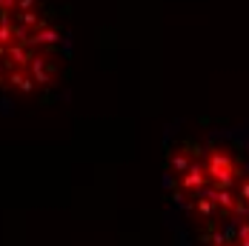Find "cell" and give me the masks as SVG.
Returning a JSON list of instances; mask_svg holds the SVG:
<instances>
[{"label":"cell","mask_w":249,"mask_h":246,"mask_svg":"<svg viewBox=\"0 0 249 246\" xmlns=\"http://www.w3.org/2000/svg\"><path fill=\"white\" fill-rule=\"evenodd\" d=\"M69 37L46 0H0V92L35 98L57 86Z\"/></svg>","instance_id":"obj_2"},{"label":"cell","mask_w":249,"mask_h":246,"mask_svg":"<svg viewBox=\"0 0 249 246\" xmlns=\"http://www.w3.org/2000/svg\"><path fill=\"white\" fill-rule=\"evenodd\" d=\"M198 244L200 246H249V218L200 235Z\"/></svg>","instance_id":"obj_3"},{"label":"cell","mask_w":249,"mask_h":246,"mask_svg":"<svg viewBox=\"0 0 249 246\" xmlns=\"http://www.w3.org/2000/svg\"><path fill=\"white\" fill-rule=\"evenodd\" d=\"M163 186L198 238L244 221L249 218V152L229 132L183 138L166 152Z\"/></svg>","instance_id":"obj_1"}]
</instances>
